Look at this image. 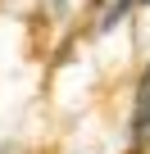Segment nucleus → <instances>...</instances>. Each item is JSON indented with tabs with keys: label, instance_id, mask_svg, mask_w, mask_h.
Segmentation results:
<instances>
[{
	"label": "nucleus",
	"instance_id": "nucleus-1",
	"mask_svg": "<svg viewBox=\"0 0 150 154\" xmlns=\"http://www.w3.org/2000/svg\"><path fill=\"white\" fill-rule=\"evenodd\" d=\"M132 136H136V140H145V136H150V68H145V77H141V91H136V118H132Z\"/></svg>",
	"mask_w": 150,
	"mask_h": 154
},
{
	"label": "nucleus",
	"instance_id": "nucleus-2",
	"mask_svg": "<svg viewBox=\"0 0 150 154\" xmlns=\"http://www.w3.org/2000/svg\"><path fill=\"white\" fill-rule=\"evenodd\" d=\"M141 5H150V0H141Z\"/></svg>",
	"mask_w": 150,
	"mask_h": 154
}]
</instances>
